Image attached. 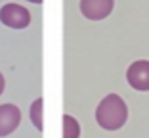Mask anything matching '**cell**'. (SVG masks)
<instances>
[{
  "label": "cell",
  "mask_w": 149,
  "mask_h": 138,
  "mask_svg": "<svg viewBox=\"0 0 149 138\" xmlns=\"http://www.w3.org/2000/svg\"><path fill=\"white\" fill-rule=\"evenodd\" d=\"M128 119V107L124 100L117 94H109L100 102L96 109V121L101 129L105 130H117L126 123Z\"/></svg>",
  "instance_id": "6da1fadb"
},
{
  "label": "cell",
  "mask_w": 149,
  "mask_h": 138,
  "mask_svg": "<svg viewBox=\"0 0 149 138\" xmlns=\"http://www.w3.org/2000/svg\"><path fill=\"white\" fill-rule=\"evenodd\" d=\"M0 21L12 29H25L31 23V13L21 4H6L0 10Z\"/></svg>",
  "instance_id": "7a4b0ae2"
},
{
  "label": "cell",
  "mask_w": 149,
  "mask_h": 138,
  "mask_svg": "<svg viewBox=\"0 0 149 138\" xmlns=\"http://www.w3.org/2000/svg\"><path fill=\"white\" fill-rule=\"evenodd\" d=\"M126 81L134 90L147 92L149 90V62L147 60H140V62L132 63L126 71Z\"/></svg>",
  "instance_id": "3957f363"
},
{
  "label": "cell",
  "mask_w": 149,
  "mask_h": 138,
  "mask_svg": "<svg viewBox=\"0 0 149 138\" xmlns=\"http://www.w3.org/2000/svg\"><path fill=\"white\" fill-rule=\"evenodd\" d=\"M113 6H115V0H80L82 15L92 19V21L105 19L113 12Z\"/></svg>",
  "instance_id": "277c9868"
},
{
  "label": "cell",
  "mask_w": 149,
  "mask_h": 138,
  "mask_svg": "<svg viewBox=\"0 0 149 138\" xmlns=\"http://www.w3.org/2000/svg\"><path fill=\"white\" fill-rule=\"evenodd\" d=\"M21 123V111L13 104H2L0 106V138L12 134Z\"/></svg>",
  "instance_id": "5b68a950"
},
{
  "label": "cell",
  "mask_w": 149,
  "mask_h": 138,
  "mask_svg": "<svg viewBox=\"0 0 149 138\" xmlns=\"http://www.w3.org/2000/svg\"><path fill=\"white\" fill-rule=\"evenodd\" d=\"M80 125L71 115H63V138H79Z\"/></svg>",
  "instance_id": "8992f818"
},
{
  "label": "cell",
  "mask_w": 149,
  "mask_h": 138,
  "mask_svg": "<svg viewBox=\"0 0 149 138\" xmlns=\"http://www.w3.org/2000/svg\"><path fill=\"white\" fill-rule=\"evenodd\" d=\"M42 106H44V100L42 98H36L31 106V121L33 125L36 127V130H42L44 129V123H42Z\"/></svg>",
  "instance_id": "52a82bcc"
},
{
  "label": "cell",
  "mask_w": 149,
  "mask_h": 138,
  "mask_svg": "<svg viewBox=\"0 0 149 138\" xmlns=\"http://www.w3.org/2000/svg\"><path fill=\"white\" fill-rule=\"evenodd\" d=\"M4 85H6V81H4V75L0 73V94L4 92Z\"/></svg>",
  "instance_id": "ba28073f"
},
{
  "label": "cell",
  "mask_w": 149,
  "mask_h": 138,
  "mask_svg": "<svg viewBox=\"0 0 149 138\" xmlns=\"http://www.w3.org/2000/svg\"><path fill=\"white\" fill-rule=\"evenodd\" d=\"M29 2H35V4H40V2H42V0H29Z\"/></svg>",
  "instance_id": "9c48e42d"
}]
</instances>
